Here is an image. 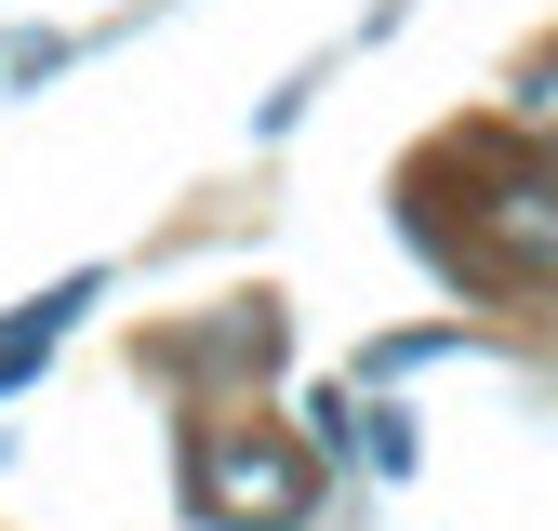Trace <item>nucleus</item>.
<instances>
[{"instance_id": "7ed1b4c3", "label": "nucleus", "mask_w": 558, "mask_h": 531, "mask_svg": "<svg viewBox=\"0 0 558 531\" xmlns=\"http://www.w3.org/2000/svg\"><path fill=\"white\" fill-rule=\"evenodd\" d=\"M94 293H107V266H81V280H53V293H27L14 319H0V398H14V385H27V372L66 346V319H81Z\"/></svg>"}, {"instance_id": "f257e3e1", "label": "nucleus", "mask_w": 558, "mask_h": 531, "mask_svg": "<svg viewBox=\"0 0 558 531\" xmlns=\"http://www.w3.org/2000/svg\"><path fill=\"white\" fill-rule=\"evenodd\" d=\"M186 492H199L214 531H293V518L319 505L306 452H279L266 425H199V439H186Z\"/></svg>"}, {"instance_id": "f03ea898", "label": "nucleus", "mask_w": 558, "mask_h": 531, "mask_svg": "<svg viewBox=\"0 0 558 531\" xmlns=\"http://www.w3.org/2000/svg\"><path fill=\"white\" fill-rule=\"evenodd\" d=\"M478 252H493L506 280H558V186L545 173L493 186V199H478Z\"/></svg>"}, {"instance_id": "20e7f679", "label": "nucleus", "mask_w": 558, "mask_h": 531, "mask_svg": "<svg viewBox=\"0 0 558 531\" xmlns=\"http://www.w3.org/2000/svg\"><path fill=\"white\" fill-rule=\"evenodd\" d=\"M266 346H279V319L240 306V319H214V332H186V372H240V359H266Z\"/></svg>"}]
</instances>
